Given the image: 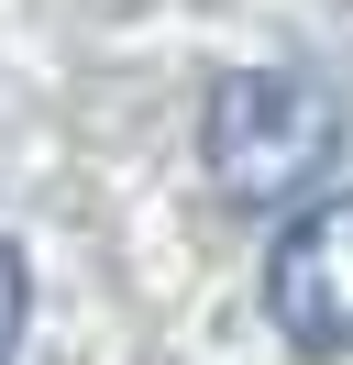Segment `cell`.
Segmentation results:
<instances>
[{"mask_svg": "<svg viewBox=\"0 0 353 365\" xmlns=\"http://www.w3.org/2000/svg\"><path fill=\"white\" fill-rule=\"evenodd\" d=\"M22 321H33V277H22V255L0 244V365H11V343H22Z\"/></svg>", "mask_w": 353, "mask_h": 365, "instance_id": "3", "label": "cell"}, {"mask_svg": "<svg viewBox=\"0 0 353 365\" xmlns=\"http://www.w3.org/2000/svg\"><path fill=\"white\" fill-rule=\"evenodd\" d=\"M265 310L298 354H353V188L298 200L265 255Z\"/></svg>", "mask_w": 353, "mask_h": 365, "instance_id": "2", "label": "cell"}, {"mask_svg": "<svg viewBox=\"0 0 353 365\" xmlns=\"http://www.w3.org/2000/svg\"><path fill=\"white\" fill-rule=\"evenodd\" d=\"M199 155L232 210H298L342 155V89L309 67H232L199 111Z\"/></svg>", "mask_w": 353, "mask_h": 365, "instance_id": "1", "label": "cell"}]
</instances>
